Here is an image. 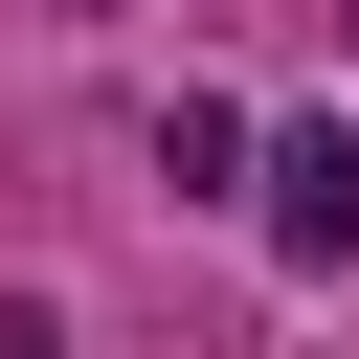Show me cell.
<instances>
[{"mask_svg":"<svg viewBox=\"0 0 359 359\" xmlns=\"http://www.w3.org/2000/svg\"><path fill=\"white\" fill-rule=\"evenodd\" d=\"M247 202H269V247H292V269H359V135H337V112L247 135Z\"/></svg>","mask_w":359,"mask_h":359,"instance_id":"cell-1","label":"cell"},{"mask_svg":"<svg viewBox=\"0 0 359 359\" xmlns=\"http://www.w3.org/2000/svg\"><path fill=\"white\" fill-rule=\"evenodd\" d=\"M157 180H180V202H224V180H247V112H224V90H180V112H157Z\"/></svg>","mask_w":359,"mask_h":359,"instance_id":"cell-2","label":"cell"},{"mask_svg":"<svg viewBox=\"0 0 359 359\" xmlns=\"http://www.w3.org/2000/svg\"><path fill=\"white\" fill-rule=\"evenodd\" d=\"M0 359H67V314H45V292H0Z\"/></svg>","mask_w":359,"mask_h":359,"instance_id":"cell-3","label":"cell"},{"mask_svg":"<svg viewBox=\"0 0 359 359\" xmlns=\"http://www.w3.org/2000/svg\"><path fill=\"white\" fill-rule=\"evenodd\" d=\"M337 22H359V0H337Z\"/></svg>","mask_w":359,"mask_h":359,"instance_id":"cell-4","label":"cell"}]
</instances>
